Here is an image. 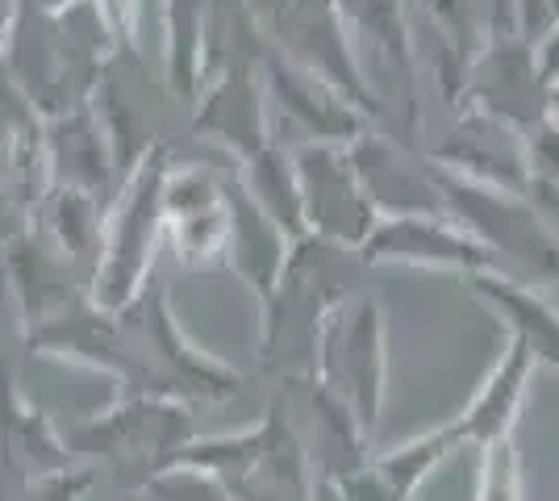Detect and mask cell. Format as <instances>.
<instances>
[{
	"label": "cell",
	"instance_id": "5b68a950",
	"mask_svg": "<svg viewBox=\"0 0 559 501\" xmlns=\"http://www.w3.org/2000/svg\"><path fill=\"white\" fill-rule=\"evenodd\" d=\"M547 105H551V109H556V118H559V80H556V88H551V93H547Z\"/></svg>",
	"mask_w": 559,
	"mask_h": 501
},
{
	"label": "cell",
	"instance_id": "277c9868",
	"mask_svg": "<svg viewBox=\"0 0 559 501\" xmlns=\"http://www.w3.org/2000/svg\"><path fill=\"white\" fill-rule=\"evenodd\" d=\"M559 68V17L556 25L547 29V43H543V59H538V72L547 75V72H556Z\"/></svg>",
	"mask_w": 559,
	"mask_h": 501
},
{
	"label": "cell",
	"instance_id": "3957f363",
	"mask_svg": "<svg viewBox=\"0 0 559 501\" xmlns=\"http://www.w3.org/2000/svg\"><path fill=\"white\" fill-rule=\"evenodd\" d=\"M17 22H22V0H0V50L13 43Z\"/></svg>",
	"mask_w": 559,
	"mask_h": 501
},
{
	"label": "cell",
	"instance_id": "7a4b0ae2",
	"mask_svg": "<svg viewBox=\"0 0 559 501\" xmlns=\"http://www.w3.org/2000/svg\"><path fill=\"white\" fill-rule=\"evenodd\" d=\"M513 4H518V25L526 38H538L556 22V0H513Z\"/></svg>",
	"mask_w": 559,
	"mask_h": 501
},
{
	"label": "cell",
	"instance_id": "6da1fadb",
	"mask_svg": "<svg viewBox=\"0 0 559 501\" xmlns=\"http://www.w3.org/2000/svg\"><path fill=\"white\" fill-rule=\"evenodd\" d=\"M167 63L176 88H192L210 29V0H167Z\"/></svg>",
	"mask_w": 559,
	"mask_h": 501
}]
</instances>
